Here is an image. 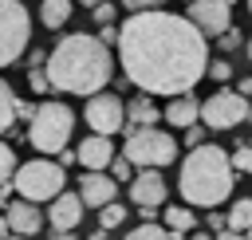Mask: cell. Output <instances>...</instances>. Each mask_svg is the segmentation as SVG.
<instances>
[{
	"label": "cell",
	"instance_id": "f1b7e54d",
	"mask_svg": "<svg viewBox=\"0 0 252 240\" xmlns=\"http://www.w3.org/2000/svg\"><path fill=\"white\" fill-rule=\"evenodd\" d=\"M28 83H32V90H35V94H47V90H51V87H47L43 67H28Z\"/></svg>",
	"mask_w": 252,
	"mask_h": 240
},
{
	"label": "cell",
	"instance_id": "9c48e42d",
	"mask_svg": "<svg viewBox=\"0 0 252 240\" xmlns=\"http://www.w3.org/2000/svg\"><path fill=\"white\" fill-rule=\"evenodd\" d=\"M83 118H87V126H91V134H98V138H110V134H118L122 130V98L118 94H106V90H98V94H91L87 98V106H83Z\"/></svg>",
	"mask_w": 252,
	"mask_h": 240
},
{
	"label": "cell",
	"instance_id": "d6986e66",
	"mask_svg": "<svg viewBox=\"0 0 252 240\" xmlns=\"http://www.w3.org/2000/svg\"><path fill=\"white\" fill-rule=\"evenodd\" d=\"M71 12H75L71 0H43V4H39V24H43V28H63V24L71 20Z\"/></svg>",
	"mask_w": 252,
	"mask_h": 240
},
{
	"label": "cell",
	"instance_id": "681fc988",
	"mask_svg": "<svg viewBox=\"0 0 252 240\" xmlns=\"http://www.w3.org/2000/svg\"><path fill=\"white\" fill-rule=\"evenodd\" d=\"M185 4H189V0H185Z\"/></svg>",
	"mask_w": 252,
	"mask_h": 240
},
{
	"label": "cell",
	"instance_id": "603a6c76",
	"mask_svg": "<svg viewBox=\"0 0 252 240\" xmlns=\"http://www.w3.org/2000/svg\"><path fill=\"white\" fill-rule=\"evenodd\" d=\"M228 165H232V173H252V142H240L228 153Z\"/></svg>",
	"mask_w": 252,
	"mask_h": 240
},
{
	"label": "cell",
	"instance_id": "60d3db41",
	"mask_svg": "<svg viewBox=\"0 0 252 240\" xmlns=\"http://www.w3.org/2000/svg\"><path fill=\"white\" fill-rule=\"evenodd\" d=\"M51 240H75V232H55Z\"/></svg>",
	"mask_w": 252,
	"mask_h": 240
},
{
	"label": "cell",
	"instance_id": "ffe728a7",
	"mask_svg": "<svg viewBox=\"0 0 252 240\" xmlns=\"http://www.w3.org/2000/svg\"><path fill=\"white\" fill-rule=\"evenodd\" d=\"M224 228H232V232H248L252 228V197H236L232 201V209L224 216Z\"/></svg>",
	"mask_w": 252,
	"mask_h": 240
},
{
	"label": "cell",
	"instance_id": "3957f363",
	"mask_svg": "<svg viewBox=\"0 0 252 240\" xmlns=\"http://www.w3.org/2000/svg\"><path fill=\"white\" fill-rule=\"evenodd\" d=\"M232 185H236V173L228 165V153L209 142L189 150V157L177 173V189L189 209H217L224 197H232Z\"/></svg>",
	"mask_w": 252,
	"mask_h": 240
},
{
	"label": "cell",
	"instance_id": "2e32d148",
	"mask_svg": "<svg viewBox=\"0 0 252 240\" xmlns=\"http://www.w3.org/2000/svg\"><path fill=\"white\" fill-rule=\"evenodd\" d=\"M122 126H126V134L130 130H142V126H158V98H150V94H138V98H130L126 106H122Z\"/></svg>",
	"mask_w": 252,
	"mask_h": 240
},
{
	"label": "cell",
	"instance_id": "8d00e7d4",
	"mask_svg": "<svg viewBox=\"0 0 252 240\" xmlns=\"http://www.w3.org/2000/svg\"><path fill=\"white\" fill-rule=\"evenodd\" d=\"M209 228H217V232H220V228H224V216H220V212H209Z\"/></svg>",
	"mask_w": 252,
	"mask_h": 240
},
{
	"label": "cell",
	"instance_id": "d4e9b609",
	"mask_svg": "<svg viewBox=\"0 0 252 240\" xmlns=\"http://www.w3.org/2000/svg\"><path fill=\"white\" fill-rule=\"evenodd\" d=\"M126 240H169V232L158 228V224H138V228L126 232Z\"/></svg>",
	"mask_w": 252,
	"mask_h": 240
},
{
	"label": "cell",
	"instance_id": "ba28073f",
	"mask_svg": "<svg viewBox=\"0 0 252 240\" xmlns=\"http://www.w3.org/2000/svg\"><path fill=\"white\" fill-rule=\"evenodd\" d=\"M244 114H248V98H240L236 90H220V87L209 98H201V110H197L205 130H232L244 122Z\"/></svg>",
	"mask_w": 252,
	"mask_h": 240
},
{
	"label": "cell",
	"instance_id": "d6a6232c",
	"mask_svg": "<svg viewBox=\"0 0 252 240\" xmlns=\"http://www.w3.org/2000/svg\"><path fill=\"white\" fill-rule=\"evenodd\" d=\"M165 0H122V8H134V12H154V8H161Z\"/></svg>",
	"mask_w": 252,
	"mask_h": 240
},
{
	"label": "cell",
	"instance_id": "7c38bea8",
	"mask_svg": "<svg viewBox=\"0 0 252 240\" xmlns=\"http://www.w3.org/2000/svg\"><path fill=\"white\" fill-rule=\"evenodd\" d=\"M165 181H161V173L158 169H142V173H134L130 177V201L138 205V209H158L161 201H165Z\"/></svg>",
	"mask_w": 252,
	"mask_h": 240
},
{
	"label": "cell",
	"instance_id": "ab89813d",
	"mask_svg": "<svg viewBox=\"0 0 252 240\" xmlns=\"http://www.w3.org/2000/svg\"><path fill=\"white\" fill-rule=\"evenodd\" d=\"M8 236H12V228H8V220L0 216V240H8Z\"/></svg>",
	"mask_w": 252,
	"mask_h": 240
},
{
	"label": "cell",
	"instance_id": "484cf974",
	"mask_svg": "<svg viewBox=\"0 0 252 240\" xmlns=\"http://www.w3.org/2000/svg\"><path fill=\"white\" fill-rule=\"evenodd\" d=\"M205 75H209L213 83H224V79H232V63H228V59H209Z\"/></svg>",
	"mask_w": 252,
	"mask_h": 240
},
{
	"label": "cell",
	"instance_id": "e575fe53",
	"mask_svg": "<svg viewBox=\"0 0 252 240\" xmlns=\"http://www.w3.org/2000/svg\"><path fill=\"white\" fill-rule=\"evenodd\" d=\"M236 94H240V98H248V94H252V75H244V79L236 83Z\"/></svg>",
	"mask_w": 252,
	"mask_h": 240
},
{
	"label": "cell",
	"instance_id": "52a82bcc",
	"mask_svg": "<svg viewBox=\"0 0 252 240\" xmlns=\"http://www.w3.org/2000/svg\"><path fill=\"white\" fill-rule=\"evenodd\" d=\"M32 39V16L20 0H0V67L16 63Z\"/></svg>",
	"mask_w": 252,
	"mask_h": 240
},
{
	"label": "cell",
	"instance_id": "f35d334b",
	"mask_svg": "<svg viewBox=\"0 0 252 240\" xmlns=\"http://www.w3.org/2000/svg\"><path fill=\"white\" fill-rule=\"evenodd\" d=\"M87 240H106V228H91V236Z\"/></svg>",
	"mask_w": 252,
	"mask_h": 240
},
{
	"label": "cell",
	"instance_id": "7a4b0ae2",
	"mask_svg": "<svg viewBox=\"0 0 252 240\" xmlns=\"http://www.w3.org/2000/svg\"><path fill=\"white\" fill-rule=\"evenodd\" d=\"M43 75H47V87L51 90L91 98V94H98L114 79V55L91 31H71V35H63L47 51Z\"/></svg>",
	"mask_w": 252,
	"mask_h": 240
},
{
	"label": "cell",
	"instance_id": "bcb514c9",
	"mask_svg": "<svg viewBox=\"0 0 252 240\" xmlns=\"http://www.w3.org/2000/svg\"><path fill=\"white\" fill-rule=\"evenodd\" d=\"M8 240H32V236H8Z\"/></svg>",
	"mask_w": 252,
	"mask_h": 240
},
{
	"label": "cell",
	"instance_id": "6da1fadb",
	"mask_svg": "<svg viewBox=\"0 0 252 240\" xmlns=\"http://www.w3.org/2000/svg\"><path fill=\"white\" fill-rule=\"evenodd\" d=\"M114 47L126 79L150 98L193 94L209 67V39L185 16L161 8L126 16Z\"/></svg>",
	"mask_w": 252,
	"mask_h": 240
},
{
	"label": "cell",
	"instance_id": "cb8c5ba5",
	"mask_svg": "<svg viewBox=\"0 0 252 240\" xmlns=\"http://www.w3.org/2000/svg\"><path fill=\"white\" fill-rule=\"evenodd\" d=\"M16 165H20V161H16V150H12L8 142H0V185H8V181H12Z\"/></svg>",
	"mask_w": 252,
	"mask_h": 240
},
{
	"label": "cell",
	"instance_id": "4fadbf2b",
	"mask_svg": "<svg viewBox=\"0 0 252 240\" xmlns=\"http://www.w3.org/2000/svg\"><path fill=\"white\" fill-rule=\"evenodd\" d=\"M118 197V181H110V173H83V181H79V201H83V209L91 205V209H102V205H110Z\"/></svg>",
	"mask_w": 252,
	"mask_h": 240
},
{
	"label": "cell",
	"instance_id": "44dd1931",
	"mask_svg": "<svg viewBox=\"0 0 252 240\" xmlns=\"http://www.w3.org/2000/svg\"><path fill=\"white\" fill-rule=\"evenodd\" d=\"M16 102H20V98H16L12 83H8V79H0V134L16 126Z\"/></svg>",
	"mask_w": 252,
	"mask_h": 240
},
{
	"label": "cell",
	"instance_id": "7bdbcfd3",
	"mask_svg": "<svg viewBox=\"0 0 252 240\" xmlns=\"http://www.w3.org/2000/svg\"><path fill=\"white\" fill-rule=\"evenodd\" d=\"M71 4H87V8H94V4H102V0H71Z\"/></svg>",
	"mask_w": 252,
	"mask_h": 240
},
{
	"label": "cell",
	"instance_id": "c3c4849f",
	"mask_svg": "<svg viewBox=\"0 0 252 240\" xmlns=\"http://www.w3.org/2000/svg\"><path fill=\"white\" fill-rule=\"evenodd\" d=\"M248 12H252V0H248Z\"/></svg>",
	"mask_w": 252,
	"mask_h": 240
},
{
	"label": "cell",
	"instance_id": "4dcf8cb0",
	"mask_svg": "<svg viewBox=\"0 0 252 240\" xmlns=\"http://www.w3.org/2000/svg\"><path fill=\"white\" fill-rule=\"evenodd\" d=\"M205 134H209L205 126H189V130H185V146H189V150H197V146H205Z\"/></svg>",
	"mask_w": 252,
	"mask_h": 240
},
{
	"label": "cell",
	"instance_id": "ee69618b",
	"mask_svg": "<svg viewBox=\"0 0 252 240\" xmlns=\"http://www.w3.org/2000/svg\"><path fill=\"white\" fill-rule=\"evenodd\" d=\"M244 122H252V102H248V114H244Z\"/></svg>",
	"mask_w": 252,
	"mask_h": 240
},
{
	"label": "cell",
	"instance_id": "30bf717a",
	"mask_svg": "<svg viewBox=\"0 0 252 240\" xmlns=\"http://www.w3.org/2000/svg\"><path fill=\"white\" fill-rule=\"evenodd\" d=\"M232 4L228 0H189V24L205 35V39H220L228 28H232Z\"/></svg>",
	"mask_w": 252,
	"mask_h": 240
},
{
	"label": "cell",
	"instance_id": "7dc6e473",
	"mask_svg": "<svg viewBox=\"0 0 252 240\" xmlns=\"http://www.w3.org/2000/svg\"><path fill=\"white\" fill-rule=\"evenodd\" d=\"M244 240H252V228H248V232H244Z\"/></svg>",
	"mask_w": 252,
	"mask_h": 240
},
{
	"label": "cell",
	"instance_id": "8fae6325",
	"mask_svg": "<svg viewBox=\"0 0 252 240\" xmlns=\"http://www.w3.org/2000/svg\"><path fill=\"white\" fill-rule=\"evenodd\" d=\"M110 161H114V142H110V138L87 134V138L75 146V165H87V173H106Z\"/></svg>",
	"mask_w": 252,
	"mask_h": 240
},
{
	"label": "cell",
	"instance_id": "7402d4cb",
	"mask_svg": "<svg viewBox=\"0 0 252 240\" xmlns=\"http://www.w3.org/2000/svg\"><path fill=\"white\" fill-rule=\"evenodd\" d=\"M122 220H126V205L110 201V205H102V209H98V228H106V232H110V228H118Z\"/></svg>",
	"mask_w": 252,
	"mask_h": 240
},
{
	"label": "cell",
	"instance_id": "ac0fdd59",
	"mask_svg": "<svg viewBox=\"0 0 252 240\" xmlns=\"http://www.w3.org/2000/svg\"><path fill=\"white\" fill-rule=\"evenodd\" d=\"M165 232H169V240H185V232L189 228H197V216H193V209L189 205H169L165 209V224H161Z\"/></svg>",
	"mask_w": 252,
	"mask_h": 240
},
{
	"label": "cell",
	"instance_id": "f546056e",
	"mask_svg": "<svg viewBox=\"0 0 252 240\" xmlns=\"http://www.w3.org/2000/svg\"><path fill=\"white\" fill-rule=\"evenodd\" d=\"M217 43H220V51H236V47H244V35H240L236 28H228V31H224Z\"/></svg>",
	"mask_w": 252,
	"mask_h": 240
},
{
	"label": "cell",
	"instance_id": "5b68a950",
	"mask_svg": "<svg viewBox=\"0 0 252 240\" xmlns=\"http://www.w3.org/2000/svg\"><path fill=\"white\" fill-rule=\"evenodd\" d=\"M12 189L20 193V201L39 205V201H51V197H59V193L67 189V173H63V165L51 161V157H32V161H20V165H16Z\"/></svg>",
	"mask_w": 252,
	"mask_h": 240
},
{
	"label": "cell",
	"instance_id": "1f68e13d",
	"mask_svg": "<svg viewBox=\"0 0 252 240\" xmlns=\"http://www.w3.org/2000/svg\"><path fill=\"white\" fill-rule=\"evenodd\" d=\"M94 39H98L102 47H114V43H118V28H114V24H106V28H98V35H94Z\"/></svg>",
	"mask_w": 252,
	"mask_h": 240
},
{
	"label": "cell",
	"instance_id": "b9f144b4",
	"mask_svg": "<svg viewBox=\"0 0 252 240\" xmlns=\"http://www.w3.org/2000/svg\"><path fill=\"white\" fill-rule=\"evenodd\" d=\"M189 240H213V236H209V232H193Z\"/></svg>",
	"mask_w": 252,
	"mask_h": 240
},
{
	"label": "cell",
	"instance_id": "5bb4252c",
	"mask_svg": "<svg viewBox=\"0 0 252 240\" xmlns=\"http://www.w3.org/2000/svg\"><path fill=\"white\" fill-rule=\"evenodd\" d=\"M47 220L55 224V232H71V228H79V220H83V201H79V193H59V197H51V209H47Z\"/></svg>",
	"mask_w": 252,
	"mask_h": 240
},
{
	"label": "cell",
	"instance_id": "277c9868",
	"mask_svg": "<svg viewBox=\"0 0 252 240\" xmlns=\"http://www.w3.org/2000/svg\"><path fill=\"white\" fill-rule=\"evenodd\" d=\"M71 134H75V110H71L67 102H39L35 114L28 118V130H24V138H28L43 157L67 150Z\"/></svg>",
	"mask_w": 252,
	"mask_h": 240
},
{
	"label": "cell",
	"instance_id": "74e56055",
	"mask_svg": "<svg viewBox=\"0 0 252 240\" xmlns=\"http://www.w3.org/2000/svg\"><path fill=\"white\" fill-rule=\"evenodd\" d=\"M0 205H12V181H8V185H0Z\"/></svg>",
	"mask_w": 252,
	"mask_h": 240
},
{
	"label": "cell",
	"instance_id": "836d02e7",
	"mask_svg": "<svg viewBox=\"0 0 252 240\" xmlns=\"http://www.w3.org/2000/svg\"><path fill=\"white\" fill-rule=\"evenodd\" d=\"M32 114H35V106H32V102H16V118H24V122H28Z\"/></svg>",
	"mask_w": 252,
	"mask_h": 240
},
{
	"label": "cell",
	"instance_id": "9a60e30c",
	"mask_svg": "<svg viewBox=\"0 0 252 240\" xmlns=\"http://www.w3.org/2000/svg\"><path fill=\"white\" fill-rule=\"evenodd\" d=\"M4 220H8L12 236H35V232L43 228V212H39V205H32V201H12Z\"/></svg>",
	"mask_w": 252,
	"mask_h": 240
},
{
	"label": "cell",
	"instance_id": "8992f818",
	"mask_svg": "<svg viewBox=\"0 0 252 240\" xmlns=\"http://www.w3.org/2000/svg\"><path fill=\"white\" fill-rule=\"evenodd\" d=\"M122 157L130 165H142V169H158L161 173V165H173L177 161V142H173V134H165L158 126H142V130H130L126 134Z\"/></svg>",
	"mask_w": 252,
	"mask_h": 240
},
{
	"label": "cell",
	"instance_id": "f6af8a7d",
	"mask_svg": "<svg viewBox=\"0 0 252 240\" xmlns=\"http://www.w3.org/2000/svg\"><path fill=\"white\" fill-rule=\"evenodd\" d=\"M244 51H248V59H252V39H248V43H244Z\"/></svg>",
	"mask_w": 252,
	"mask_h": 240
},
{
	"label": "cell",
	"instance_id": "d590c367",
	"mask_svg": "<svg viewBox=\"0 0 252 240\" xmlns=\"http://www.w3.org/2000/svg\"><path fill=\"white\" fill-rule=\"evenodd\" d=\"M213 240H244V232H232V228H220Z\"/></svg>",
	"mask_w": 252,
	"mask_h": 240
},
{
	"label": "cell",
	"instance_id": "83f0119b",
	"mask_svg": "<svg viewBox=\"0 0 252 240\" xmlns=\"http://www.w3.org/2000/svg\"><path fill=\"white\" fill-rule=\"evenodd\" d=\"M130 177H134V165L126 157H114L110 161V181H130Z\"/></svg>",
	"mask_w": 252,
	"mask_h": 240
},
{
	"label": "cell",
	"instance_id": "4316f807",
	"mask_svg": "<svg viewBox=\"0 0 252 240\" xmlns=\"http://www.w3.org/2000/svg\"><path fill=\"white\" fill-rule=\"evenodd\" d=\"M91 16H94V24H98V28H106V24H114L118 8H114L110 0H102V4H94V8H91Z\"/></svg>",
	"mask_w": 252,
	"mask_h": 240
},
{
	"label": "cell",
	"instance_id": "e0dca14e",
	"mask_svg": "<svg viewBox=\"0 0 252 240\" xmlns=\"http://www.w3.org/2000/svg\"><path fill=\"white\" fill-rule=\"evenodd\" d=\"M197 110H201V98H193V94H177V98L165 106V122L177 126V130H189V126H197Z\"/></svg>",
	"mask_w": 252,
	"mask_h": 240
}]
</instances>
